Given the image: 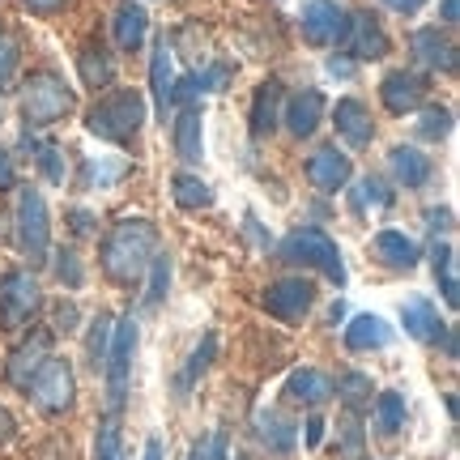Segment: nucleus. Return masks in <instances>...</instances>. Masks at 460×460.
<instances>
[{"instance_id":"nucleus-11","label":"nucleus","mask_w":460,"mask_h":460,"mask_svg":"<svg viewBox=\"0 0 460 460\" xmlns=\"http://www.w3.org/2000/svg\"><path fill=\"white\" fill-rule=\"evenodd\" d=\"M379 99H384V107L393 115L418 111L422 99H427V77H418L410 68H396V73H388V77L379 82Z\"/></svg>"},{"instance_id":"nucleus-17","label":"nucleus","mask_w":460,"mask_h":460,"mask_svg":"<svg viewBox=\"0 0 460 460\" xmlns=\"http://www.w3.org/2000/svg\"><path fill=\"white\" fill-rule=\"evenodd\" d=\"M410 48H413V56H418V65H422V68H435V73H452V68H456V48H452V43H447L435 26H427V31H413Z\"/></svg>"},{"instance_id":"nucleus-28","label":"nucleus","mask_w":460,"mask_h":460,"mask_svg":"<svg viewBox=\"0 0 460 460\" xmlns=\"http://www.w3.org/2000/svg\"><path fill=\"white\" fill-rule=\"evenodd\" d=\"M388 163H393V175L405 183V188H422V183L430 180V171H435L427 154L413 146H396L393 154H388Z\"/></svg>"},{"instance_id":"nucleus-30","label":"nucleus","mask_w":460,"mask_h":460,"mask_svg":"<svg viewBox=\"0 0 460 460\" xmlns=\"http://www.w3.org/2000/svg\"><path fill=\"white\" fill-rule=\"evenodd\" d=\"M388 205H393V192H388L376 175H362V180L354 183V192H349V209L358 217H367L371 209H388Z\"/></svg>"},{"instance_id":"nucleus-25","label":"nucleus","mask_w":460,"mask_h":460,"mask_svg":"<svg viewBox=\"0 0 460 460\" xmlns=\"http://www.w3.org/2000/svg\"><path fill=\"white\" fill-rule=\"evenodd\" d=\"M230 77V68H205V73H192V77H183V82H175V90H171V107L180 102V107H197L200 94H214V90H222Z\"/></svg>"},{"instance_id":"nucleus-38","label":"nucleus","mask_w":460,"mask_h":460,"mask_svg":"<svg viewBox=\"0 0 460 460\" xmlns=\"http://www.w3.org/2000/svg\"><path fill=\"white\" fill-rule=\"evenodd\" d=\"M17 65H22V43L9 26H0V85H9L17 77Z\"/></svg>"},{"instance_id":"nucleus-14","label":"nucleus","mask_w":460,"mask_h":460,"mask_svg":"<svg viewBox=\"0 0 460 460\" xmlns=\"http://www.w3.org/2000/svg\"><path fill=\"white\" fill-rule=\"evenodd\" d=\"M48 349H51V332H34L31 341L17 345L13 354H9V362H4V376H9V384H13V388H26V384L34 379V371L51 358Z\"/></svg>"},{"instance_id":"nucleus-36","label":"nucleus","mask_w":460,"mask_h":460,"mask_svg":"<svg viewBox=\"0 0 460 460\" xmlns=\"http://www.w3.org/2000/svg\"><path fill=\"white\" fill-rule=\"evenodd\" d=\"M337 396L345 401V410L358 413L367 401H371V376H362V371H345L341 379H337Z\"/></svg>"},{"instance_id":"nucleus-51","label":"nucleus","mask_w":460,"mask_h":460,"mask_svg":"<svg viewBox=\"0 0 460 460\" xmlns=\"http://www.w3.org/2000/svg\"><path fill=\"white\" fill-rule=\"evenodd\" d=\"M324 439V418H307V447H320Z\"/></svg>"},{"instance_id":"nucleus-46","label":"nucleus","mask_w":460,"mask_h":460,"mask_svg":"<svg viewBox=\"0 0 460 460\" xmlns=\"http://www.w3.org/2000/svg\"><path fill=\"white\" fill-rule=\"evenodd\" d=\"M22 4H26V9H31V13H60V9H65L68 0H22Z\"/></svg>"},{"instance_id":"nucleus-52","label":"nucleus","mask_w":460,"mask_h":460,"mask_svg":"<svg viewBox=\"0 0 460 460\" xmlns=\"http://www.w3.org/2000/svg\"><path fill=\"white\" fill-rule=\"evenodd\" d=\"M427 222H430V230L439 234V230H447V222H452V214H447V209H430V214H427Z\"/></svg>"},{"instance_id":"nucleus-23","label":"nucleus","mask_w":460,"mask_h":460,"mask_svg":"<svg viewBox=\"0 0 460 460\" xmlns=\"http://www.w3.org/2000/svg\"><path fill=\"white\" fill-rule=\"evenodd\" d=\"M200 107H183L180 119H175V154H180L183 163L192 166L205 158V132H200Z\"/></svg>"},{"instance_id":"nucleus-55","label":"nucleus","mask_w":460,"mask_h":460,"mask_svg":"<svg viewBox=\"0 0 460 460\" xmlns=\"http://www.w3.org/2000/svg\"><path fill=\"white\" fill-rule=\"evenodd\" d=\"M141 460H163V444H158V439H146V456Z\"/></svg>"},{"instance_id":"nucleus-12","label":"nucleus","mask_w":460,"mask_h":460,"mask_svg":"<svg viewBox=\"0 0 460 460\" xmlns=\"http://www.w3.org/2000/svg\"><path fill=\"white\" fill-rule=\"evenodd\" d=\"M345 51H349L354 60H384V56H388V34H384L376 13H349Z\"/></svg>"},{"instance_id":"nucleus-54","label":"nucleus","mask_w":460,"mask_h":460,"mask_svg":"<svg viewBox=\"0 0 460 460\" xmlns=\"http://www.w3.org/2000/svg\"><path fill=\"white\" fill-rule=\"evenodd\" d=\"M329 73H332V77H349V73H354V65H349V60H329Z\"/></svg>"},{"instance_id":"nucleus-29","label":"nucleus","mask_w":460,"mask_h":460,"mask_svg":"<svg viewBox=\"0 0 460 460\" xmlns=\"http://www.w3.org/2000/svg\"><path fill=\"white\" fill-rule=\"evenodd\" d=\"M77 68H82V82L90 85V90H107V85L115 82V60L102 48H94V43L77 56Z\"/></svg>"},{"instance_id":"nucleus-43","label":"nucleus","mask_w":460,"mask_h":460,"mask_svg":"<svg viewBox=\"0 0 460 460\" xmlns=\"http://www.w3.org/2000/svg\"><path fill=\"white\" fill-rule=\"evenodd\" d=\"M56 278L65 281L68 290H77L85 281V273H82V264H77V252H56Z\"/></svg>"},{"instance_id":"nucleus-9","label":"nucleus","mask_w":460,"mask_h":460,"mask_svg":"<svg viewBox=\"0 0 460 460\" xmlns=\"http://www.w3.org/2000/svg\"><path fill=\"white\" fill-rule=\"evenodd\" d=\"M298 26H303V39L312 48H345V39H349V9L337 4V0H312L303 9Z\"/></svg>"},{"instance_id":"nucleus-39","label":"nucleus","mask_w":460,"mask_h":460,"mask_svg":"<svg viewBox=\"0 0 460 460\" xmlns=\"http://www.w3.org/2000/svg\"><path fill=\"white\" fill-rule=\"evenodd\" d=\"M447 132H452V111L447 107H427L422 119H418V137L422 141H444Z\"/></svg>"},{"instance_id":"nucleus-42","label":"nucleus","mask_w":460,"mask_h":460,"mask_svg":"<svg viewBox=\"0 0 460 460\" xmlns=\"http://www.w3.org/2000/svg\"><path fill=\"white\" fill-rule=\"evenodd\" d=\"M26 146L39 149V166H43V175L51 183H65V163H60V146H34L31 132H26Z\"/></svg>"},{"instance_id":"nucleus-49","label":"nucleus","mask_w":460,"mask_h":460,"mask_svg":"<svg viewBox=\"0 0 460 460\" xmlns=\"http://www.w3.org/2000/svg\"><path fill=\"white\" fill-rule=\"evenodd\" d=\"M13 435H17V422H13V413H9V410H4V405H0V447L9 444Z\"/></svg>"},{"instance_id":"nucleus-26","label":"nucleus","mask_w":460,"mask_h":460,"mask_svg":"<svg viewBox=\"0 0 460 460\" xmlns=\"http://www.w3.org/2000/svg\"><path fill=\"white\" fill-rule=\"evenodd\" d=\"M171 90H175V68H171V48L163 39V43H154V60H149V94H154L158 115H166L171 107Z\"/></svg>"},{"instance_id":"nucleus-27","label":"nucleus","mask_w":460,"mask_h":460,"mask_svg":"<svg viewBox=\"0 0 460 460\" xmlns=\"http://www.w3.org/2000/svg\"><path fill=\"white\" fill-rule=\"evenodd\" d=\"M376 256L388 264V269H413L422 252H418V243H413L405 230H379L376 234Z\"/></svg>"},{"instance_id":"nucleus-22","label":"nucleus","mask_w":460,"mask_h":460,"mask_svg":"<svg viewBox=\"0 0 460 460\" xmlns=\"http://www.w3.org/2000/svg\"><path fill=\"white\" fill-rule=\"evenodd\" d=\"M252 137H269L281 119V82H261L256 99H252Z\"/></svg>"},{"instance_id":"nucleus-3","label":"nucleus","mask_w":460,"mask_h":460,"mask_svg":"<svg viewBox=\"0 0 460 460\" xmlns=\"http://www.w3.org/2000/svg\"><path fill=\"white\" fill-rule=\"evenodd\" d=\"M73 90L65 85V77L56 68H34L26 85H22V115L31 128H48L56 119H65L73 111Z\"/></svg>"},{"instance_id":"nucleus-15","label":"nucleus","mask_w":460,"mask_h":460,"mask_svg":"<svg viewBox=\"0 0 460 460\" xmlns=\"http://www.w3.org/2000/svg\"><path fill=\"white\" fill-rule=\"evenodd\" d=\"M256 439H261L273 456H290L298 444V427L281 410L269 405V410H256Z\"/></svg>"},{"instance_id":"nucleus-37","label":"nucleus","mask_w":460,"mask_h":460,"mask_svg":"<svg viewBox=\"0 0 460 460\" xmlns=\"http://www.w3.org/2000/svg\"><path fill=\"white\" fill-rule=\"evenodd\" d=\"M171 290V256H154L149 261V290H146V307H158Z\"/></svg>"},{"instance_id":"nucleus-13","label":"nucleus","mask_w":460,"mask_h":460,"mask_svg":"<svg viewBox=\"0 0 460 460\" xmlns=\"http://www.w3.org/2000/svg\"><path fill=\"white\" fill-rule=\"evenodd\" d=\"M349 175H354V166H349V158H345L337 146H320L312 158H307V180H312L320 192H337V188H345Z\"/></svg>"},{"instance_id":"nucleus-41","label":"nucleus","mask_w":460,"mask_h":460,"mask_svg":"<svg viewBox=\"0 0 460 460\" xmlns=\"http://www.w3.org/2000/svg\"><path fill=\"white\" fill-rule=\"evenodd\" d=\"M124 175H128V163H124V158H115V163H107V158H90V163H85V183H99V188L124 180Z\"/></svg>"},{"instance_id":"nucleus-32","label":"nucleus","mask_w":460,"mask_h":460,"mask_svg":"<svg viewBox=\"0 0 460 460\" xmlns=\"http://www.w3.org/2000/svg\"><path fill=\"white\" fill-rule=\"evenodd\" d=\"M171 192H175V205L180 209H209L214 205V188L197 175H175L171 180Z\"/></svg>"},{"instance_id":"nucleus-19","label":"nucleus","mask_w":460,"mask_h":460,"mask_svg":"<svg viewBox=\"0 0 460 460\" xmlns=\"http://www.w3.org/2000/svg\"><path fill=\"white\" fill-rule=\"evenodd\" d=\"M320 115H324V94L320 90H303V94L286 102V128H290V137L303 141V137H312L320 128Z\"/></svg>"},{"instance_id":"nucleus-10","label":"nucleus","mask_w":460,"mask_h":460,"mask_svg":"<svg viewBox=\"0 0 460 460\" xmlns=\"http://www.w3.org/2000/svg\"><path fill=\"white\" fill-rule=\"evenodd\" d=\"M312 303H315V286L307 278H281L264 290V312L286 320V324L303 320V315L312 312Z\"/></svg>"},{"instance_id":"nucleus-20","label":"nucleus","mask_w":460,"mask_h":460,"mask_svg":"<svg viewBox=\"0 0 460 460\" xmlns=\"http://www.w3.org/2000/svg\"><path fill=\"white\" fill-rule=\"evenodd\" d=\"M401 320H405V332H410L413 341H439L447 329V324H439V312H435L430 298H410L401 307Z\"/></svg>"},{"instance_id":"nucleus-33","label":"nucleus","mask_w":460,"mask_h":460,"mask_svg":"<svg viewBox=\"0 0 460 460\" xmlns=\"http://www.w3.org/2000/svg\"><path fill=\"white\" fill-rule=\"evenodd\" d=\"M214 354H217V337H214V332H205V341L192 349V358H188V367H183V376H180V396H188V388H192V384L209 371Z\"/></svg>"},{"instance_id":"nucleus-21","label":"nucleus","mask_w":460,"mask_h":460,"mask_svg":"<svg viewBox=\"0 0 460 460\" xmlns=\"http://www.w3.org/2000/svg\"><path fill=\"white\" fill-rule=\"evenodd\" d=\"M115 48L119 51H137L146 43V31H149V17L146 9L137 4V0H124L119 9H115Z\"/></svg>"},{"instance_id":"nucleus-1","label":"nucleus","mask_w":460,"mask_h":460,"mask_svg":"<svg viewBox=\"0 0 460 460\" xmlns=\"http://www.w3.org/2000/svg\"><path fill=\"white\" fill-rule=\"evenodd\" d=\"M154 256H158V226L149 217H124L102 239L99 261H102V273L115 286H132V281H141V273L149 269Z\"/></svg>"},{"instance_id":"nucleus-4","label":"nucleus","mask_w":460,"mask_h":460,"mask_svg":"<svg viewBox=\"0 0 460 460\" xmlns=\"http://www.w3.org/2000/svg\"><path fill=\"white\" fill-rule=\"evenodd\" d=\"M281 261L286 264H312L320 269L329 281L345 286V261H341V247L332 243L329 234L320 226H298L286 234V243H281Z\"/></svg>"},{"instance_id":"nucleus-7","label":"nucleus","mask_w":460,"mask_h":460,"mask_svg":"<svg viewBox=\"0 0 460 460\" xmlns=\"http://www.w3.org/2000/svg\"><path fill=\"white\" fill-rule=\"evenodd\" d=\"M17 247L31 264H39L51 247V222H48V200L34 188L17 192Z\"/></svg>"},{"instance_id":"nucleus-53","label":"nucleus","mask_w":460,"mask_h":460,"mask_svg":"<svg viewBox=\"0 0 460 460\" xmlns=\"http://www.w3.org/2000/svg\"><path fill=\"white\" fill-rule=\"evenodd\" d=\"M460 17V0H444V26H456Z\"/></svg>"},{"instance_id":"nucleus-50","label":"nucleus","mask_w":460,"mask_h":460,"mask_svg":"<svg viewBox=\"0 0 460 460\" xmlns=\"http://www.w3.org/2000/svg\"><path fill=\"white\" fill-rule=\"evenodd\" d=\"M384 4H388V9H393V13H418V9H422V4H427V0H384Z\"/></svg>"},{"instance_id":"nucleus-44","label":"nucleus","mask_w":460,"mask_h":460,"mask_svg":"<svg viewBox=\"0 0 460 460\" xmlns=\"http://www.w3.org/2000/svg\"><path fill=\"white\" fill-rule=\"evenodd\" d=\"M205 460H230V439H226V430H214V435L205 439Z\"/></svg>"},{"instance_id":"nucleus-8","label":"nucleus","mask_w":460,"mask_h":460,"mask_svg":"<svg viewBox=\"0 0 460 460\" xmlns=\"http://www.w3.org/2000/svg\"><path fill=\"white\" fill-rule=\"evenodd\" d=\"M26 393H31V401L43 413H65V410H73V396H77L73 367H68L65 358H48L43 367H39V371H34L31 384H26Z\"/></svg>"},{"instance_id":"nucleus-35","label":"nucleus","mask_w":460,"mask_h":460,"mask_svg":"<svg viewBox=\"0 0 460 460\" xmlns=\"http://www.w3.org/2000/svg\"><path fill=\"white\" fill-rule=\"evenodd\" d=\"M405 427V396L401 393H384L376 401V430L379 435H396Z\"/></svg>"},{"instance_id":"nucleus-16","label":"nucleus","mask_w":460,"mask_h":460,"mask_svg":"<svg viewBox=\"0 0 460 460\" xmlns=\"http://www.w3.org/2000/svg\"><path fill=\"white\" fill-rule=\"evenodd\" d=\"M332 119H337V132L345 137V146H354V149L371 146L376 124H371V111H367L358 99H341L337 107H332Z\"/></svg>"},{"instance_id":"nucleus-31","label":"nucleus","mask_w":460,"mask_h":460,"mask_svg":"<svg viewBox=\"0 0 460 460\" xmlns=\"http://www.w3.org/2000/svg\"><path fill=\"white\" fill-rule=\"evenodd\" d=\"M435 281H439V295H444L447 307H456L460 303V278H456V252H452V243L435 247Z\"/></svg>"},{"instance_id":"nucleus-40","label":"nucleus","mask_w":460,"mask_h":460,"mask_svg":"<svg viewBox=\"0 0 460 460\" xmlns=\"http://www.w3.org/2000/svg\"><path fill=\"white\" fill-rule=\"evenodd\" d=\"M94 460H128L124 456V435L115 422H102L94 435Z\"/></svg>"},{"instance_id":"nucleus-34","label":"nucleus","mask_w":460,"mask_h":460,"mask_svg":"<svg viewBox=\"0 0 460 460\" xmlns=\"http://www.w3.org/2000/svg\"><path fill=\"white\" fill-rule=\"evenodd\" d=\"M111 329H115L111 315H94V320H90V337H85V358H90V367H94V371H102V362H107Z\"/></svg>"},{"instance_id":"nucleus-47","label":"nucleus","mask_w":460,"mask_h":460,"mask_svg":"<svg viewBox=\"0 0 460 460\" xmlns=\"http://www.w3.org/2000/svg\"><path fill=\"white\" fill-rule=\"evenodd\" d=\"M68 222H73V234H90L94 230V214H85V209H73Z\"/></svg>"},{"instance_id":"nucleus-24","label":"nucleus","mask_w":460,"mask_h":460,"mask_svg":"<svg viewBox=\"0 0 460 460\" xmlns=\"http://www.w3.org/2000/svg\"><path fill=\"white\" fill-rule=\"evenodd\" d=\"M388 341H393V329H388V320H379V315H354L349 329H345V345H349L354 354L384 349Z\"/></svg>"},{"instance_id":"nucleus-5","label":"nucleus","mask_w":460,"mask_h":460,"mask_svg":"<svg viewBox=\"0 0 460 460\" xmlns=\"http://www.w3.org/2000/svg\"><path fill=\"white\" fill-rule=\"evenodd\" d=\"M132 354H137V320L119 315L111 329V345H107V362H102V376H107V410L119 413L124 410V396H128V376H132Z\"/></svg>"},{"instance_id":"nucleus-18","label":"nucleus","mask_w":460,"mask_h":460,"mask_svg":"<svg viewBox=\"0 0 460 460\" xmlns=\"http://www.w3.org/2000/svg\"><path fill=\"white\" fill-rule=\"evenodd\" d=\"M286 396L295 405H307V410H320L332 396V379L324 371H312V367H298L295 376L286 379Z\"/></svg>"},{"instance_id":"nucleus-45","label":"nucleus","mask_w":460,"mask_h":460,"mask_svg":"<svg viewBox=\"0 0 460 460\" xmlns=\"http://www.w3.org/2000/svg\"><path fill=\"white\" fill-rule=\"evenodd\" d=\"M13 183H17V166H13V158L0 149V192H9Z\"/></svg>"},{"instance_id":"nucleus-48","label":"nucleus","mask_w":460,"mask_h":460,"mask_svg":"<svg viewBox=\"0 0 460 460\" xmlns=\"http://www.w3.org/2000/svg\"><path fill=\"white\" fill-rule=\"evenodd\" d=\"M56 324H60L65 332H73V324H77V307H73V303H60V307H56Z\"/></svg>"},{"instance_id":"nucleus-6","label":"nucleus","mask_w":460,"mask_h":460,"mask_svg":"<svg viewBox=\"0 0 460 460\" xmlns=\"http://www.w3.org/2000/svg\"><path fill=\"white\" fill-rule=\"evenodd\" d=\"M39 307H43V290H39L34 273H26V269L4 273V281H0V329L22 332L39 315Z\"/></svg>"},{"instance_id":"nucleus-2","label":"nucleus","mask_w":460,"mask_h":460,"mask_svg":"<svg viewBox=\"0 0 460 460\" xmlns=\"http://www.w3.org/2000/svg\"><path fill=\"white\" fill-rule=\"evenodd\" d=\"M141 124H146V99H141V90H115V94L99 99L85 111V128L94 132L99 141H115V146L137 141Z\"/></svg>"}]
</instances>
